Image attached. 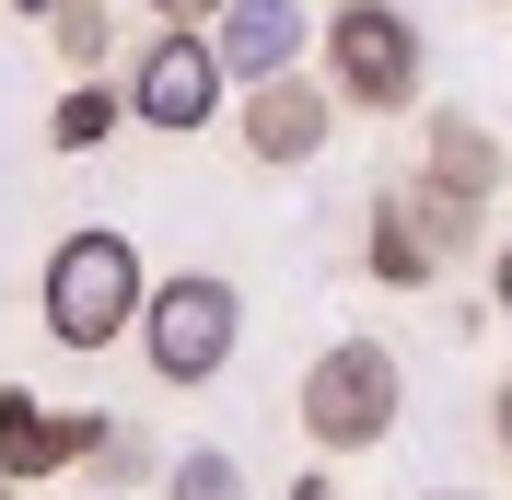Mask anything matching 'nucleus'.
I'll return each mask as SVG.
<instances>
[{"instance_id":"a211bd4d","label":"nucleus","mask_w":512,"mask_h":500,"mask_svg":"<svg viewBox=\"0 0 512 500\" xmlns=\"http://www.w3.org/2000/svg\"><path fill=\"white\" fill-rule=\"evenodd\" d=\"M280 500H338V489H326V477H291V489H280Z\"/></svg>"},{"instance_id":"9b49d317","label":"nucleus","mask_w":512,"mask_h":500,"mask_svg":"<svg viewBox=\"0 0 512 500\" xmlns=\"http://www.w3.org/2000/svg\"><path fill=\"white\" fill-rule=\"evenodd\" d=\"M117 128H128V94L105 82V70H82V82L59 94V117H47V140H59V152H105Z\"/></svg>"},{"instance_id":"4468645a","label":"nucleus","mask_w":512,"mask_h":500,"mask_svg":"<svg viewBox=\"0 0 512 500\" xmlns=\"http://www.w3.org/2000/svg\"><path fill=\"white\" fill-rule=\"evenodd\" d=\"M82 466H94L105 489H140V477H163V454H152L140 431H94V454H82Z\"/></svg>"},{"instance_id":"dca6fc26","label":"nucleus","mask_w":512,"mask_h":500,"mask_svg":"<svg viewBox=\"0 0 512 500\" xmlns=\"http://www.w3.org/2000/svg\"><path fill=\"white\" fill-rule=\"evenodd\" d=\"M140 12H152V24H210L222 0H140Z\"/></svg>"},{"instance_id":"2eb2a0df","label":"nucleus","mask_w":512,"mask_h":500,"mask_svg":"<svg viewBox=\"0 0 512 500\" xmlns=\"http://www.w3.org/2000/svg\"><path fill=\"white\" fill-rule=\"evenodd\" d=\"M489 314L512 326V233H501V256H489Z\"/></svg>"},{"instance_id":"aec40b11","label":"nucleus","mask_w":512,"mask_h":500,"mask_svg":"<svg viewBox=\"0 0 512 500\" xmlns=\"http://www.w3.org/2000/svg\"><path fill=\"white\" fill-rule=\"evenodd\" d=\"M12 12H47V0H12Z\"/></svg>"},{"instance_id":"9d476101","label":"nucleus","mask_w":512,"mask_h":500,"mask_svg":"<svg viewBox=\"0 0 512 500\" xmlns=\"http://www.w3.org/2000/svg\"><path fill=\"white\" fill-rule=\"evenodd\" d=\"M501 175H512V152L466 117V105H431V117H419V187H443V198H466V210H489V198H501Z\"/></svg>"},{"instance_id":"f03ea898","label":"nucleus","mask_w":512,"mask_h":500,"mask_svg":"<svg viewBox=\"0 0 512 500\" xmlns=\"http://www.w3.org/2000/svg\"><path fill=\"white\" fill-rule=\"evenodd\" d=\"M140 291H152V268H140V245H128L117 221H82V233H59L47 245V280H35V314H47V338L59 349H117L128 314H140Z\"/></svg>"},{"instance_id":"423d86ee","label":"nucleus","mask_w":512,"mask_h":500,"mask_svg":"<svg viewBox=\"0 0 512 500\" xmlns=\"http://www.w3.org/2000/svg\"><path fill=\"white\" fill-rule=\"evenodd\" d=\"M128 128H163V140H187V128H210L222 117V59H210V35L198 24H152L140 35V59H128Z\"/></svg>"},{"instance_id":"6ab92c4d","label":"nucleus","mask_w":512,"mask_h":500,"mask_svg":"<svg viewBox=\"0 0 512 500\" xmlns=\"http://www.w3.org/2000/svg\"><path fill=\"white\" fill-rule=\"evenodd\" d=\"M419 500H489V489H419Z\"/></svg>"},{"instance_id":"6e6552de","label":"nucleus","mask_w":512,"mask_h":500,"mask_svg":"<svg viewBox=\"0 0 512 500\" xmlns=\"http://www.w3.org/2000/svg\"><path fill=\"white\" fill-rule=\"evenodd\" d=\"M198 35H210L222 82H268V70H303V59H315V12H303V0H222Z\"/></svg>"},{"instance_id":"0eeeda50","label":"nucleus","mask_w":512,"mask_h":500,"mask_svg":"<svg viewBox=\"0 0 512 500\" xmlns=\"http://www.w3.org/2000/svg\"><path fill=\"white\" fill-rule=\"evenodd\" d=\"M233 128H245V152L268 163V175H291V163H315L326 140H338V94L315 82V59L268 70V82H233Z\"/></svg>"},{"instance_id":"1a4fd4ad","label":"nucleus","mask_w":512,"mask_h":500,"mask_svg":"<svg viewBox=\"0 0 512 500\" xmlns=\"http://www.w3.org/2000/svg\"><path fill=\"white\" fill-rule=\"evenodd\" d=\"M94 431H105L94 407H47V396H12V384H0V477H12V489L82 466V454H94Z\"/></svg>"},{"instance_id":"39448f33","label":"nucleus","mask_w":512,"mask_h":500,"mask_svg":"<svg viewBox=\"0 0 512 500\" xmlns=\"http://www.w3.org/2000/svg\"><path fill=\"white\" fill-rule=\"evenodd\" d=\"M466 245H478V210L443 198V187H419V175L408 187H373V210H361V268L384 291H431Z\"/></svg>"},{"instance_id":"20e7f679","label":"nucleus","mask_w":512,"mask_h":500,"mask_svg":"<svg viewBox=\"0 0 512 500\" xmlns=\"http://www.w3.org/2000/svg\"><path fill=\"white\" fill-rule=\"evenodd\" d=\"M291 419H303L315 454H373V442L408 419V361H396L384 338H326L315 361H303Z\"/></svg>"},{"instance_id":"412c9836","label":"nucleus","mask_w":512,"mask_h":500,"mask_svg":"<svg viewBox=\"0 0 512 500\" xmlns=\"http://www.w3.org/2000/svg\"><path fill=\"white\" fill-rule=\"evenodd\" d=\"M0 500H12V477H0Z\"/></svg>"},{"instance_id":"ddd939ff","label":"nucleus","mask_w":512,"mask_h":500,"mask_svg":"<svg viewBox=\"0 0 512 500\" xmlns=\"http://www.w3.org/2000/svg\"><path fill=\"white\" fill-rule=\"evenodd\" d=\"M163 500H256V477L233 466L222 442H198V454H175V466H163Z\"/></svg>"},{"instance_id":"f257e3e1","label":"nucleus","mask_w":512,"mask_h":500,"mask_svg":"<svg viewBox=\"0 0 512 500\" xmlns=\"http://www.w3.org/2000/svg\"><path fill=\"white\" fill-rule=\"evenodd\" d=\"M315 82L338 94V117H408L431 94V35L396 0H338L315 12Z\"/></svg>"},{"instance_id":"f3484780","label":"nucleus","mask_w":512,"mask_h":500,"mask_svg":"<svg viewBox=\"0 0 512 500\" xmlns=\"http://www.w3.org/2000/svg\"><path fill=\"white\" fill-rule=\"evenodd\" d=\"M489 431H501V454H512V373H501V396H489Z\"/></svg>"},{"instance_id":"7ed1b4c3","label":"nucleus","mask_w":512,"mask_h":500,"mask_svg":"<svg viewBox=\"0 0 512 500\" xmlns=\"http://www.w3.org/2000/svg\"><path fill=\"white\" fill-rule=\"evenodd\" d=\"M128 338H140V361H152V384H222L233 349H245V291L222 280V268H175V280L140 291V314H128Z\"/></svg>"},{"instance_id":"f8f14e48","label":"nucleus","mask_w":512,"mask_h":500,"mask_svg":"<svg viewBox=\"0 0 512 500\" xmlns=\"http://www.w3.org/2000/svg\"><path fill=\"white\" fill-rule=\"evenodd\" d=\"M35 24H47V47H59V70H70V82L117 59V12H105V0H47Z\"/></svg>"}]
</instances>
